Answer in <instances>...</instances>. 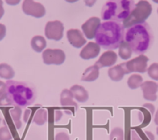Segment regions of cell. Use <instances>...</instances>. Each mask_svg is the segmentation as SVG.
<instances>
[{"instance_id": "24", "label": "cell", "mask_w": 158, "mask_h": 140, "mask_svg": "<svg viewBox=\"0 0 158 140\" xmlns=\"http://www.w3.org/2000/svg\"><path fill=\"white\" fill-rule=\"evenodd\" d=\"M143 83V77L139 74H133L129 77L127 85L132 90H136L140 87Z\"/></svg>"}, {"instance_id": "19", "label": "cell", "mask_w": 158, "mask_h": 140, "mask_svg": "<svg viewBox=\"0 0 158 140\" xmlns=\"http://www.w3.org/2000/svg\"><path fill=\"white\" fill-rule=\"evenodd\" d=\"M31 47L36 52L40 53L46 48L47 42L43 36L36 35L32 38Z\"/></svg>"}, {"instance_id": "44", "label": "cell", "mask_w": 158, "mask_h": 140, "mask_svg": "<svg viewBox=\"0 0 158 140\" xmlns=\"http://www.w3.org/2000/svg\"><path fill=\"white\" fill-rule=\"evenodd\" d=\"M1 121H2V119H1V118H0V123H1Z\"/></svg>"}, {"instance_id": "14", "label": "cell", "mask_w": 158, "mask_h": 140, "mask_svg": "<svg viewBox=\"0 0 158 140\" xmlns=\"http://www.w3.org/2000/svg\"><path fill=\"white\" fill-rule=\"evenodd\" d=\"M117 54L113 51H107L100 56L99 59L95 62V65L99 68L104 67H112L117 62Z\"/></svg>"}, {"instance_id": "34", "label": "cell", "mask_w": 158, "mask_h": 140, "mask_svg": "<svg viewBox=\"0 0 158 140\" xmlns=\"http://www.w3.org/2000/svg\"><path fill=\"white\" fill-rule=\"evenodd\" d=\"M31 114V110L30 109H27V110L24 112V115H23V121L24 122L27 123L28 121L29 118H30V115Z\"/></svg>"}, {"instance_id": "36", "label": "cell", "mask_w": 158, "mask_h": 140, "mask_svg": "<svg viewBox=\"0 0 158 140\" xmlns=\"http://www.w3.org/2000/svg\"><path fill=\"white\" fill-rule=\"evenodd\" d=\"M96 1L97 0H84L85 4L89 7H93L95 2H96Z\"/></svg>"}, {"instance_id": "23", "label": "cell", "mask_w": 158, "mask_h": 140, "mask_svg": "<svg viewBox=\"0 0 158 140\" xmlns=\"http://www.w3.org/2000/svg\"><path fill=\"white\" fill-rule=\"evenodd\" d=\"M48 121V112L45 109H39L33 116V121L37 125H44Z\"/></svg>"}, {"instance_id": "11", "label": "cell", "mask_w": 158, "mask_h": 140, "mask_svg": "<svg viewBox=\"0 0 158 140\" xmlns=\"http://www.w3.org/2000/svg\"><path fill=\"white\" fill-rule=\"evenodd\" d=\"M67 37L69 43L75 48H80L86 44V39L81 30L77 29H71L67 31Z\"/></svg>"}, {"instance_id": "38", "label": "cell", "mask_w": 158, "mask_h": 140, "mask_svg": "<svg viewBox=\"0 0 158 140\" xmlns=\"http://www.w3.org/2000/svg\"><path fill=\"white\" fill-rule=\"evenodd\" d=\"M4 13H5V10H4L3 6L0 5V19L3 16Z\"/></svg>"}, {"instance_id": "17", "label": "cell", "mask_w": 158, "mask_h": 140, "mask_svg": "<svg viewBox=\"0 0 158 140\" xmlns=\"http://www.w3.org/2000/svg\"><path fill=\"white\" fill-rule=\"evenodd\" d=\"M99 77V68L96 65H92L85 70L81 76V81L93 82Z\"/></svg>"}, {"instance_id": "18", "label": "cell", "mask_w": 158, "mask_h": 140, "mask_svg": "<svg viewBox=\"0 0 158 140\" xmlns=\"http://www.w3.org/2000/svg\"><path fill=\"white\" fill-rule=\"evenodd\" d=\"M74 95L70 90L64 89L60 94V104L63 107H74L77 108V103L73 100Z\"/></svg>"}, {"instance_id": "27", "label": "cell", "mask_w": 158, "mask_h": 140, "mask_svg": "<svg viewBox=\"0 0 158 140\" xmlns=\"http://www.w3.org/2000/svg\"><path fill=\"white\" fill-rule=\"evenodd\" d=\"M11 133L7 127L0 128V140H12Z\"/></svg>"}, {"instance_id": "13", "label": "cell", "mask_w": 158, "mask_h": 140, "mask_svg": "<svg viewBox=\"0 0 158 140\" xmlns=\"http://www.w3.org/2000/svg\"><path fill=\"white\" fill-rule=\"evenodd\" d=\"M143 94V98L149 101H155L157 99L156 93L158 91V84L153 81H146L141 85Z\"/></svg>"}, {"instance_id": "2", "label": "cell", "mask_w": 158, "mask_h": 140, "mask_svg": "<svg viewBox=\"0 0 158 140\" xmlns=\"http://www.w3.org/2000/svg\"><path fill=\"white\" fill-rule=\"evenodd\" d=\"M6 91L4 94L8 106L26 107L36 99V91L33 86L24 82L9 80L6 83Z\"/></svg>"}, {"instance_id": "3", "label": "cell", "mask_w": 158, "mask_h": 140, "mask_svg": "<svg viewBox=\"0 0 158 140\" xmlns=\"http://www.w3.org/2000/svg\"><path fill=\"white\" fill-rule=\"evenodd\" d=\"M125 41L130 45L133 52L143 55L151 47L153 35L150 25L144 22L132 26L125 33Z\"/></svg>"}, {"instance_id": "31", "label": "cell", "mask_w": 158, "mask_h": 140, "mask_svg": "<svg viewBox=\"0 0 158 140\" xmlns=\"http://www.w3.org/2000/svg\"><path fill=\"white\" fill-rule=\"evenodd\" d=\"M143 107L148 109L150 112V114H151V115H153V113H154L155 112V107L152 104V103H145V104L143 105Z\"/></svg>"}, {"instance_id": "4", "label": "cell", "mask_w": 158, "mask_h": 140, "mask_svg": "<svg viewBox=\"0 0 158 140\" xmlns=\"http://www.w3.org/2000/svg\"><path fill=\"white\" fill-rule=\"evenodd\" d=\"M135 7L134 0H108L102 9L101 17L105 21L123 22Z\"/></svg>"}, {"instance_id": "35", "label": "cell", "mask_w": 158, "mask_h": 140, "mask_svg": "<svg viewBox=\"0 0 158 140\" xmlns=\"http://www.w3.org/2000/svg\"><path fill=\"white\" fill-rule=\"evenodd\" d=\"M21 0H6V2L8 5L10 6H16L20 2Z\"/></svg>"}, {"instance_id": "25", "label": "cell", "mask_w": 158, "mask_h": 140, "mask_svg": "<svg viewBox=\"0 0 158 140\" xmlns=\"http://www.w3.org/2000/svg\"><path fill=\"white\" fill-rule=\"evenodd\" d=\"M109 140H124V132L121 128L115 127L111 132Z\"/></svg>"}, {"instance_id": "8", "label": "cell", "mask_w": 158, "mask_h": 140, "mask_svg": "<svg viewBox=\"0 0 158 140\" xmlns=\"http://www.w3.org/2000/svg\"><path fill=\"white\" fill-rule=\"evenodd\" d=\"M64 30V27L60 21H49L47 23L46 27H45V36L49 40L58 42L61 40L63 37Z\"/></svg>"}, {"instance_id": "1", "label": "cell", "mask_w": 158, "mask_h": 140, "mask_svg": "<svg viewBox=\"0 0 158 140\" xmlns=\"http://www.w3.org/2000/svg\"><path fill=\"white\" fill-rule=\"evenodd\" d=\"M125 27L116 21H105L98 29L95 41L100 47L108 51L118 48L125 40Z\"/></svg>"}, {"instance_id": "37", "label": "cell", "mask_w": 158, "mask_h": 140, "mask_svg": "<svg viewBox=\"0 0 158 140\" xmlns=\"http://www.w3.org/2000/svg\"><path fill=\"white\" fill-rule=\"evenodd\" d=\"M145 134H146V135H147V136L148 137L149 139H150V140H154V135H153V134L151 133V132H147V131H146Z\"/></svg>"}, {"instance_id": "6", "label": "cell", "mask_w": 158, "mask_h": 140, "mask_svg": "<svg viewBox=\"0 0 158 140\" xmlns=\"http://www.w3.org/2000/svg\"><path fill=\"white\" fill-rule=\"evenodd\" d=\"M148 61V57H147L144 55H139L137 57L123 62L122 64L125 68L127 74L132 73V72L144 73V72H147V70Z\"/></svg>"}, {"instance_id": "9", "label": "cell", "mask_w": 158, "mask_h": 140, "mask_svg": "<svg viewBox=\"0 0 158 140\" xmlns=\"http://www.w3.org/2000/svg\"><path fill=\"white\" fill-rule=\"evenodd\" d=\"M22 10L26 15L36 18H41L46 14L45 7L41 3L34 2L33 0H24Z\"/></svg>"}, {"instance_id": "12", "label": "cell", "mask_w": 158, "mask_h": 140, "mask_svg": "<svg viewBox=\"0 0 158 140\" xmlns=\"http://www.w3.org/2000/svg\"><path fill=\"white\" fill-rule=\"evenodd\" d=\"M101 51V47L96 42H90L81 49L80 57L85 60H90L98 57Z\"/></svg>"}, {"instance_id": "29", "label": "cell", "mask_w": 158, "mask_h": 140, "mask_svg": "<svg viewBox=\"0 0 158 140\" xmlns=\"http://www.w3.org/2000/svg\"><path fill=\"white\" fill-rule=\"evenodd\" d=\"M6 27L4 24H0V41H2L6 37Z\"/></svg>"}, {"instance_id": "45", "label": "cell", "mask_w": 158, "mask_h": 140, "mask_svg": "<svg viewBox=\"0 0 158 140\" xmlns=\"http://www.w3.org/2000/svg\"><path fill=\"white\" fill-rule=\"evenodd\" d=\"M157 13H158V10H157Z\"/></svg>"}, {"instance_id": "10", "label": "cell", "mask_w": 158, "mask_h": 140, "mask_svg": "<svg viewBox=\"0 0 158 140\" xmlns=\"http://www.w3.org/2000/svg\"><path fill=\"white\" fill-rule=\"evenodd\" d=\"M100 25H101V20L99 18L95 16L91 17L81 26L83 34L89 40L95 38Z\"/></svg>"}, {"instance_id": "16", "label": "cell", "mask_w": 158, "mask_h": 140, "mask_svg": "<svg viewBox=\"0 0 158 140\" xmlns=\"http://www.w3.org/2000/svg\"><path fill=\"white\" fill-rule=\"evenodd\" d=\"M126 74L127 72H126V70L122 63L118 65H114L108 70L109 77L112 81L115 82L121 81Z\"/></svg>"}, {"instance_id": "41", "label": "cell", "mask_w": 158, "mask_h": 140, "mask_svg": "<svg viewBox=\"0 0 158 140\" xmlns=\"http://www.w3.org/2000/svg\"><path fill=\"white\" fill-rule=\"evenodd\" d=\"M0 5L3 6V2H2V0H0Z\"/></svg>"}, {"instance_id": "32", "label": "cell", "mask_w": 158, "mask_h": 140, "mask_svg": "<svg viewBox=\"0 0 158 140\" xmlns=\"http://www.w3.org/2000/svg\"><path fill=\"white\" fill-rule=\"evenodd\" d=\"M54 115H55V121L57 122V121H60L61 119L62 116H63V113H62L61 111L60 110H56L54 112Z\"/></svg>"}, {"instance_id": "21", "label": "cell", "mask_w": 158, "mask_h": 140, "mask_svg": "<svg viewBox=\"0 0 158 140\" xmlns=\"http://www.w3.org/2000/svg\"><path fill=\"white\" fill-rule=\"evenodd\" d=\"M15 72L13 68L6 63L0 64V78L10 80L14 77Z\"/></svg>"}, {"instance_id": "42", "label": "cell", "mask_w": 158, "mask_h": 140, "mask_svg": "<svg viewBox=\"0 0 158 140\" xmlns=\"http://www.w3.org/2000/svg\"><path fill=\"white\" fill-rule=\"evenodd\" d=\"M153 1L155 2V3H157L158 4V0H153Z\"/></svg>"}, {"instance_id": "43", "label": "cell", "mask_w": 158, "mask_h": 140, "mask_svg": "<svg viewBox=\"0 0 158 140\" xmlns=\"http://www.w3.org/2000/svg\"><path fill=\"white\" fill-rule=\"evenodd\" d=\"M156 134H157V135H158V127L156 128Z\"/></svg>"}, {"instance_id": "5", "label": "cell", "mask_w": 158, "mask_h": 140, "mask_svg": "<svg viewBox=\"0 0 158 140\" xmlns=\"http://www.w3.org/2000/svg\"><path fill=\"white\" fill-rule=\"evenodd\" d=\"M152 13V6L147 0H140L136 4L134 10L130 16L123 21V27L130 28L132 26L142 24L150 16Z\"/></svg>"}, {"instance_id": "28", "label": "cell", "mask_w": 158, "mask_h": 140, "mask_svg": "<svg viewBox=\"0 0 158 140\" xmlns=\"http://www.w3.org/2000/svg\"><path fill=\"white\" fill-rule=\"evenodd\" d=\"M54 140H70V137L66 132H58L55 135Z\"/></svg>"}, {"instance_id": "39", "label": "cell", "mask_w": 158, "mask_h": 140, "mask_svg": "<svg viewBox=\"0 0 158 140\" xmlns=\"http://www.w3.org/2000/svg\"><path fill=\"white\" fill-rule=\"evenodd\" d=\"M154 122H155V124L156 125H158V110H157V112H156V115H155Z\"/></svg>"}, {"instance_id": "26", "label": "cell", "mask_w": 158, "mask_h": 140, "mask_svg": "<svg viewBox=\"0 0 158 140\" xmlns=\"http://www.w3.org/2000/svg\"><path fill=\"white\" fill-rule=\"evenodd\" d=\"M148 76L153 80L158 81V63H153L147 68Z\"/></svg>"}, {"instance_id": "33", "label": "cell", "mask_w": 158, "mask_h": 140, "mask_svg": "<svg viewBox=\"0 0 158 140\" xmlns=\"http://www.w3.org/2000/svg\"><path fill=\"white\" fill-rule=\"evenodd\" d=\"M130 133H131V140H142V138L135 130H131Z\"/></svg>"}, {"instance_id": "40", "label": "cell", "mask_w": 158, "mask_h": 140, "mask_svg": "<svg viewBox=\"0 0 158 140\" xmlns=\"http://www.w3.org/2000/svg\"><path fill=\"white\" fill-rule=\"evenodd\" d=\"M67 2H68V3H74V2H77L78 0H65Z\"/></svg>"}, {"instance_id": "20", "label": "cell", "mask_w": 158, "mask_h": 140, "mask_svg": "<svg viewBox=\"0 0 158 140\" xmlns=\"http://www.w3.org/2000/svg\"><path fill=\"white\" fill-rule=\"evenodd\" d=\"M132 55H133V50L131 47L124 40L118 47V55L122 59L128 60L131 58Z\"/></svg>"}, {"instance_id": "7", "label": "cell", "mask_w": 158, "mask_h": 140, "mask_svg": "<svg viewBox=\"0 0 158 140\" xmlns=\"http://www.w3.org/2000/svg\"><path fill=\"white\" fill-rule=\"evenodd\" d=\"M44 63L46 65H60L64 62L66 55L61 49H46L42 54Z\"/></svg>"}, {"instance_id": "30", "label": "cell", "mask_w": 158, "mask_h": 140, "mask_svg": "<svg viewBox=\"0 0 158 140\" xmlns=\"http://www.w3.org/2000/svg\"><path fill=\"white\" fill-rule=\"evenodd\" d=\"M6 91V84L2 81H0V97L3 96Z\"/></svg>"}, {"instance_id": "15", "label": "cell", "mask_w": 158, "mask_h": 140, "mask_svg": "<svg viewBox=\"0 0 158 140\" xmlns=\"http://www.w3.org/2000/svg\"><path fill=\"white\" fill-rule=\"evenodd\" d=\"M70 90L74 95V98L79 103H85L89 100V93L86 90L85 88L80 86V85H74V86H71Z\"/></svg>"}, {"instance_id": "22", "label": "cell", "mask_w": 158, "mask_h": 140, "mask_svg": "<svg viewBox=\"0 0 158 140\" xmlns=\"http://www.w3.org/2000/svg\"><path fill=\"white\" fill-rule=\"evenodd\" d=\"M11 118L14 122L16 129H19L22 126V122L20 121L21 115H22V108L18 106H15L13 109L10 111Z\"/></svg>"}]
</instances>
